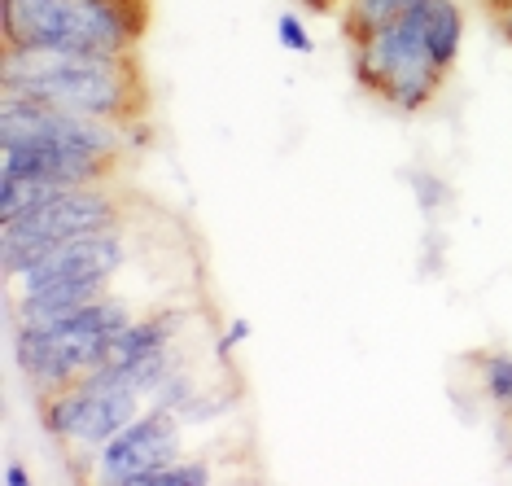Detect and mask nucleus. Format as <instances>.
<instances>
[{"label": "nucleus", "instance_id": "nucleus-5", "mask_svg": "<svg viewBox=\"0 0 512 486\" xmlns=\"http://www.w3.org/2000/svg\"><path fill=\"white\" fill-rule=\"evenodd\" d=\"M36 408H40L44 434L57 438L66 451H79L84 460H92L123 425H132L136 416L149 408V399L141 390L123 386V381L101 364L97 373H88L84 381H75V386L40 395Z\"/></svg>", "mask_w": 512, "mask_h": 486}, {"label": "nucleus", "instance_id": "nucleus-3", "mask_svg": "<svg viewBox=\"0 0 512 486\" xmlns=\"http://www.w3.org/2000/svg\"><path fill=\"white\" fill-rule=\"evenodd\" d=\"M351 71L359 88L381 97L399 114H421L434 106V97L447 84V71L434 62L421 31V5H412L372 36L351 44Z\"/></svg>", "mask_w": 512, "mask_h": 486}, {"label": "nucleus", "instance_id": "nucleus-14", "mask_svg": "<svg viewBox=\"0 0 512 486\" xmlns=\"http://www.w3.org/2000/svg\"><path fill=\"white\" fill-rule=\"evenodd\" d=\"M346 14H342V31L346 40H364L372 36L377 27H386V22H394L399 14H407L412 5H421V0H342Z\"/></svg>", "mask_w": 512, "mask_h": 486}, {"label": "nucleus", "instance_id": "nucleus-25", "mask_svg": "<svg viewBox=\"0 0 512 486\" xmlns=\"http://www.w3.org/2000/svg\"><path fill=\"white\" fill-rule=\"evenodd\" d=\"M114 5H132V9H149V0H114Z\"/></svg>", "mask_w": 512, "mask_h": 486}, {"label": "nucleus", "instance_id": "nucleus-24", "mask_svg": "<svg viewBox=\"0 0 512 486\" xmlns=\"http://www.w3.org/2000/svg\"><path fill=\"white\" fill-rule=\"evenodd\" d=\"M495 18H499V31H504V36L512 40V0H508V5H499V9H495Z\"/></svg>", "mask_w": 512, "mask_h": 486}, {"label": "nucleus", "instance_id": "nucleus-4", "mask_svg": "<svg viewBox=\"0 0 512 486\" xmlns=\"http://www.w3.org/2000/svg\"><path fill=\"white\" fill-rule=\"evenodd\" d=\"M123 202L110 184H84V189H62L36 211L0 224V268L9 281H18L31 263L57 241H71L101 228H123Z\"/></svg>", "mask_w": 512, "mask_h": 486}, {"label": "nucleus", "instance_id": "nucleus-26", "mask_svg": "<svg viewBox=\"0 0 512 486\" xmlns=\"http://www.w3.org/2000/svg\"><path fill=\"white\" fill-rule=\"evenodd\" d=\"M491 5H495V9H499V5H508V0H491Z\"/></svg>", "mask_w": 512, "mask_h": 486}, {"label": "nucleus", "instance_id": "nucleus-12", "mask_svg": "<svg viewBox=\"0 0 512 486\" xmlns=\"http://www.w3.org/2000/svg\"><path fill=\"white\" fill-rule=\"evenodd\" d=\"M184 311L180 307H167V311H154V316H136L127 329L114 338V351H110V364H132L141 355H154V351H167L176 346V338L184 333Z\"/></svg>", "mask_w": 512, "mask_h": 486}, {"label": "nucleus", "instance_id": "nucleus-23", "mask_svg": "<svg viewBox=\"0 0 512 486\" xmlns=\"http://www.w3.org/2000/svg\"><path fill=\"white\" fill-rule=\"evenodd\" d=\"M5 486H31V469L18 465V460H9L5 465Z\"/></svg>", "mask_w": 512, "mask_h": 486}, {"label": "nucleus", "instance_id": "nucleus-18", "mask_svg": "<svg viewBox=\"0 0 512 486\" xmlns=\"http://www.w3.org/2000/svg\"><path fill=\"white\" fill-rule=\"evenodd\" d=\"M197 390H202V381H197L193 364H180L176 373L162 377V386L154 390V395H149V408H167V412H180V416H184V408L193 403Z\"/></svg>", "mask_w": 512, "mask_h": 486}, {"label": "nucleus", "instance_id": "nucleus-6", "mask_svg": "<svg viewBox=\"0 0 512 486\" xmlns=\"http://www.w3.org/2000/svg\"><path fill=\"white\" fill-rule=\"evenodd\" d=\"M114 338L92 329H57V324H14V364L27 377V386L40 395L66 390L88 373H97L101 364H110Z\"/></svg>", "mask_w": 512, "mask_h": 486}, {"label": "nucleus", "instance_id": "nucleus-17", "mask_svg": "<svg viewBox=\"0 0 512 486\" xmlns=\"http://www.w3.org/2000/svg\"><path fill=\"white\" fill-rule=\"evenodd\" d=\"M237 399H241V390H237V381H228V386H202L193 395V403L184 408V425H211L219 421L224 412L237 408Z\"/></svg>", "mask_w": 512, "mask_h": 486}, {"label": "nucleus", "instance_id": "nucleus-19", "mask_svg": "<svg viewBox=\"0 0 512 486\" xmlns=\"http://www.w3.org/2000/svg\"><path fill=\"white\" fill-rule=\"evenodd\" d=\"M206 482H215L211 460L206 456H180V460H171V465L154 469L141 486H206Z\"/></svg>", "mask_w": 512, "mask_h": 486}, {"label": "nucleus", "instance_id": "nucleus-22", "mask_svg": "<svg viewBox=\"0 0 512 486\" xmlns=\"http://www.w3.org/2000/svg\"><path fill=\"white\" fill-rule=\"evenodd\" d=\"M495 447H499V456H504V465L512 469V412H499V421H495Z\"/></svg>", "mask_w": 512, "mask_h": 486}, {"label": "nucleus", "instance_id": "nucleus-15", "mask_svg": "<svg viewBox=\"0 0 512 486\" xmlns=\"http://www.w3.org/2000/svg\"><path fill=\"white\" fill-rule=\"evenodd\" d=\"M473 368H477V395L495 412H512V355L508 351L473 355Z\"/></svg>", "mask_w": 512, "mask_h": 486}, {"label": "nucleus", "instance_id": "nucleus-16", "mask_svg": "<svg viewBox=\"0 0 512 486\" xmlns=\"http://www.w3.org/2000/svg\"><path fill=\"white\" fill-rule=\"evenodd\" d=\"M403 180H407V189L416 193V206L425 211L429 224H442V215L456 206V189H451L442 176H434V171L412 167V171H403Z\"/></svg>", "mask_w": 512, "mask_h": 486}, {"label": "nucleus", "instance_id": "nucleus-10", "mask_svg": "<svg viewBox=\"0 0 512 486\" xmlns=\"http://www.w3.org/2000/svg\"><path fill=\"white\" fill-rule=\"evenodd\" d=\"M119 162L84 154V149L66 145H44V141H22V145H0V180H31V184H53V189H84V184H110Z\"/></svg>", "mask_w": 512, "mask_h": 486}, {"label": "nucleus", "instance_id": "nucleus-13", "mask_svg": "<svg viewBox=\"0 0 512 486\" xmlns=\"http://www.w3.org/2000/svg\"><path fill=\"white\" fill-rule=\"evenodd\" d=\"M421 31L442 71H456L464 49V5L460 0H421Z\"/></svg>", "mask_w": 512, "mask_h": 486}, {"label": "nucleus", "instance_id": "nucleus-20", "mask_svg": "<svg viewBox=\"0 0 512 486\" xmlns=\"http://www.w3.org/2000/svg\"><path fill=\"white\" fill-rule=\"evenodd\" d=\"M276 40L285 44L289 53H302V57H311L316 53V40H311V31H307V22H302L298 14H276Z\"/></svg>", "mask_w": 512, "mask_h": 486}, {"label": "nucleus", "instance_id": "nucleus-8", "mask_svg": "<svg viewBox=\"0 0 512 486\" xmlns=\"http://www.w3.org/2000/svg\"><path fill=\"white\" fill-rule=\"evenodd\" d=\"M184 416L167 408H145L92 456V478L110 486H141L149 473L180 460Z\"/></svg>", "mask_w": 512, "mask_h": 486}, {"label": "nucleus", "instance_id": "nucleus-9", "mask_svg": "<svg viewBox=\"0 0 512 486\" xmlns=\"http://www.w3.org/2000/svg\"><path fill=\"white\" fill-rule=\"evenodd\" d=\"M132 246H127L123 228H101V233H84L71 241H57L18 276V294L27 289H44L53 281H75V276H97V281H114L119 268H127Z\"/></svg>", "mask_w": 512, "mask_h": 486}, {"label": "nucleus", "instance_id": "nucleus-2", "mask_svg": "<svg viewBox=\"0 0 512 486\" xmlns=\"http://www.w3.org/2000/svg\"><path fill=\"white\" fill-rule=\"evenodd\" d=\"M149 9L114 0H0L5 44H49L71 53L132 57L145 36Z\"/></svg>", "mask_w": 512, "mask_h": 486}, {"label": "nucleus", "instance_id": "nucleus-7", "mask_svg": "<svg viewBox=\"0 0 512 486\" xmlns=\"http://www.w3.org/2000/svg\"><path fill=\"white\" fill-rule=\"evenodd\" d=\"M22 141L66 145L119 162L127 149H136V123L88 119V114H71V110H49L27 97H0V145H22Z\"/></svg>", "mask_w": 512, "mask_h": 486}, {"label": "nucleus", "instance_id": "nucleus-21", "mask_svg": "<svg viewBox=\"0 0 512 486\" xmlns=\"http://www.w3.org/2000/svg\"><path fill=\"white\" fill-rule=\"evenodd\" d=\"M250 333H254V324H250V320H232L228 329L219 333V342H215V360H219V364H228V360H232V351H237V346L246 342Z\"/></svg>", "mask_w": 512, "mask_h": 486}, {"label": "nucleus", "instance_id": "nucleus-1", "mask_svg": "<svg viewBox=\"0 0 512 486\" xmlns=\"http://www.w3.org/2000/svg\"><path fill=\"white\" fill-rule=\"evenodd\" d=\"M0 97H27L49 110H71L110 123L145 119V84L136 53L101 57L49 49V44H5Z\"/></svg>", "mask_w": 512, "mask_h": 486}, {"label": "nucleus", "instance_id": "nucleus-11", "mask_svg": "<svg viewBox=\"0 0 512 486\" xmlns=\"http://www.w3.org/2000/svg\"><path fill=\"white\" fill-rule=\"evenodd\" d=\"M110 294V281H97V276H75V281H53L44 289H27V294H18L14 303V320H57L66 316V311L92 303V298Z\"/></svg>", "mask_w": 512, "mask_h": 486}]
</instances>
